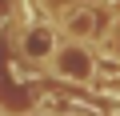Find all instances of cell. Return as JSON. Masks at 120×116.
<instances>
[{"mask_svg":"<svg viewBox=\"0 0 120 116\" xmlns=\"http://www.w3.org/2000/svg\"><path fill=\"white\" fill-rule=\"evenodd\" d=\"M52 72H56V80H64V84L88 88V84H96V76H100V56L88 48V40L56 44V52H52Z\"/></svg>","mask_w":120,"mask_h":116,"instance_id":"obj_1","label":"cell"},{"mask_svg":"<svg viewBox=\"0 0 120 116\" xmlns=\"http://www.w3.org/2000/svg\"><path fill=\"white\" fill-rule=\"evenodd\" d=\"M116 28H120V24H116Z\"/></svg>","mask_w":120,"mask_h":116,"instance_id":"obj_4","label":"cell"},{"mask_svg":"<svg viewBox=\"0 0 120 116\" xmlns=\"http://www.w3.org/2000/svg\"><path fill=\"white\" fill-rule=\"evenodd\" d=\"M68 32H72V40H92L100 32V16L96 12H76L68 20Z\"/></svg>","mask_w":120,"mask_h":116,"instance_id":"obj_3","label":"cell"},{"mask_svg":"<svg viewBox=\"0 0 120 116\" xmlns=\"http://www.w3.org/2000/svg\"><path fill=\"white\" fill-rule=\"evenodd\" d=\"M20 52L28 56V60H52V52H56V32H52V24H44V20L28 24V32L20 36Z\"/></svg>","mask_w":120,"mask_h":116,"instance_id":"obj_2","label":"cell"}]
</instances>
